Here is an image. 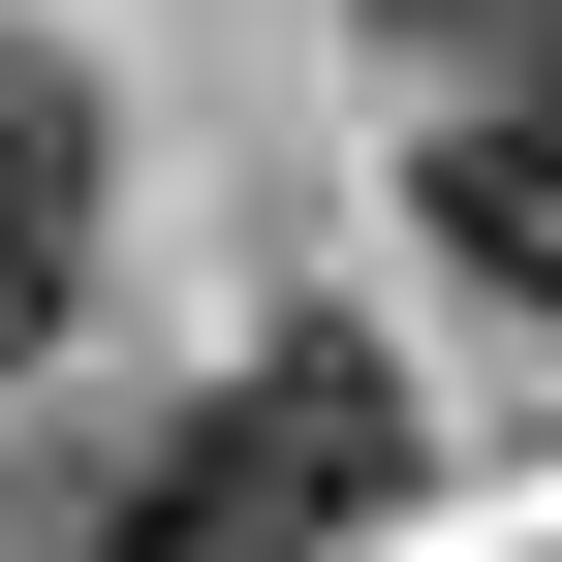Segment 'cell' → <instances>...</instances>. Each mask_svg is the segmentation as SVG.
<instances>
[{
	"mask_svg": "<svg viewBox=\"0 0 562 562\" xmlns=\"http://www.w3.org/2000/svg\"><path fill=\"white\" fill-rule=\"evenodd\" d=\"M375 501H406V375H375V344H250V375L188 406V438H125L32 562H313Z\"/></svg>",
	"mask_w": 562,
	"mask_h": 562,
	"instance_id": "obj_1",
	"label": "cell"
},
{
	"mask_svg": "<svg viewBox=\"0 0 562 562\" xmlns=\"http://www.w3.org/2000/svg\"><path fill=\"white\" fill-rule=\"evenodd\" d=\"M94 313V63L63 32H0V375Z\"/></svg>",
	"mask_w": 562,
	"mask_h": 562,
	"instance_id": "obj_2",
	"label": "cell"
},
{
	"mask_svg": "<svg viewBox=\"0 0 562 562\" xmlns=\"http://www.w3.org/2000/svg\"><path fill=\"white\" fill-rule=\"evenodd\" d=\"M406 220H438L501 313H562V94H438V157H406Z\"/></svg>",
	"mask_w": 562,
	"mask_h": 562,
	"instance_id": "obj_3",
	"label": "cell"
},
{
	"mask_svg": "<svg viewBox=\"0 0 562 562\" xmlns=\"http://www.w3.org/2000/svg\"><path fill=\"white\" fill-rule=\"evenodd\" d=\"M406 63H501V94H562V0H375Z\"/></svg>",
	"mask_w": 562,
	"mask_h": 562,
	"instance_id": "obj_4",
	"label": "cell"
}]
</instances>
